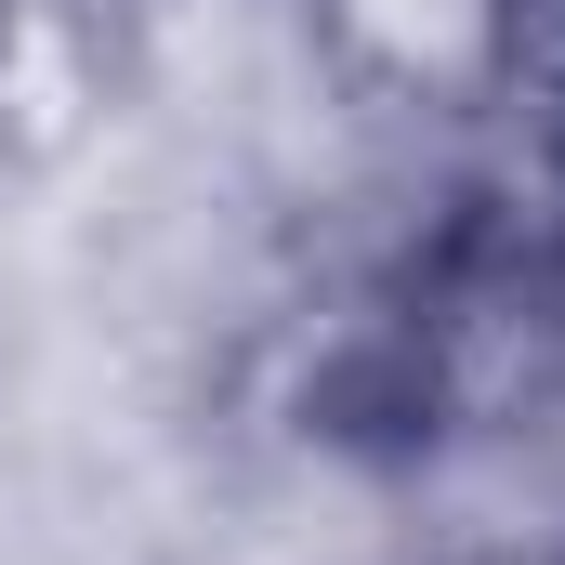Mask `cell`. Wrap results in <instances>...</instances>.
I'll list each match as a JSON object with an SVG mask.
<instances>
[{
    "instance_id": "cell-1",
    "label": "cell",
    "mask_w": 565,
    "mask_h": 565,
    "mask_svg": "<svg viewBox=\"0 0 565 565\" xmlns=\"http://www.w3.org/2000/svg\"><path fill=\"white\" fill-rule=\"evenodd\" d=\"M342 119L422 158H487L526 106V0H289Z\"/></svg>"
}]
</instances>
